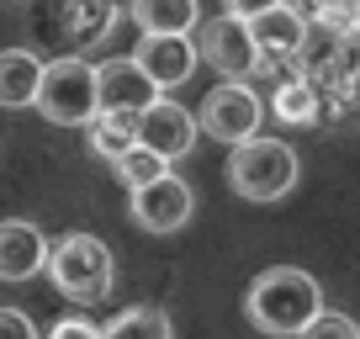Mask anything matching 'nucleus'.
<instances>
[{
    "label": "nucleus",
    "instance_id": "nucleus-1",
    "mask_svg": "<svg viewBox=\"0 0 360 339\" xmlns=\"http://www.w3.org/2000/svg\"><path fill=\"white\" fill-rule=\"evenodd\" d=\"M318 307H323V286L297 265H270L244 292V313L259 334H297Z\"/></svg>",
    "mask_w": 360,
    "mask_h": 339
},
{
    "label": "nucleus",
    "instance_id": "nucleus-2",
    "mask_svg": "<svg viewBox=\"0 0 360 339\" xmlns=\"http://www.w3.org/2000/svg\"><path fill=\"white\" fill-rule=\"evenodd\" d=\"M43 271L53 276V286L64 297H75V302H101V297L112 292V281H117L112 249H106L96 234H64V238H53L48 255H43Z\"/></svg>",
    "mask_w": 360,
    "mask_h": 339
},
{
    "label": "nucleus",
    "instance_id": "nucleus-3",
    "mask_svg": "<svg viewBox=\"0 0 360 339\" xmlns=\"http://www.w3.org/2000/svg\"><path fill=\"white\" fill-rule=\"evenodd\" d=\"M228 186H233L244 202H276L297 186V154L281 138H244L228 154Z\"/></svg>",
    "mask_w": 360,
    "mask_h": 339
},
{
    "label": "nucleus",
    "instance_id": "nucleus-4",
    "mask_svg": "<svg viewBox=\"0 0 360 339\" xmlns=\"http://www.w3.org/2000/svg\"><path fill=\"white\" fill-rule=\"evenodd\" d=\"M32 106L58 127H85L90 117L101 112L96 106V64H85V58H53V64H43Z\"/></svg>",
    "mask_w": 360,
    "mask_h": 339
},
{
    "label": "nucleus",
    "instance_id": "nucleus-5",
    "mask_svg": "<svg viewBox=\"0 0 360 339\" xmlns=\"http://www.w3.org/2000/svg\"><path fill=\"white\" fill-rule=\"evenodd\" d=\"M259 117H265V106H259V96L249 91V85H238V79H223V85H212L202 101V112H196V133L217 138V143H244V138L259 133Z\"/></svg>",
    "mask_w": 360,
    "mask_h": 339
},
{
    "label": "nucleus",
    "instance_id": "nucleus-6",
    "mask_svg": "<svg viewBox=\"0 0 360 339\" xmlns=\"http://www.w3.org/2000/svg\"><path fill=\"white\" fill-rule=\"evenodd\" d=\"M133 143H143L148 154H159V159L175 165V159H186L196 148V117L180 101L154 96L143 112H133Z\"/></svg>",
    "mask_w": 360,
    "mask_h": 339
},
{
    "label": "nucleus",
    "instance_id": "nucleus-7",
    "mask_svg": "<svg viewBox=\"0 0 360 339\" xmlns=\"http://www.w3.org/2000/svg\"><path fill=\"white\" fill-rule=\"evenodd\" d=\"M127 196H133V223L148 228V234H180V228L191 223V212H196L191 186L180 181V175H169V170L159 175V181L127 191Z\"/></svg>",
    "mask_w": 360,
    "mask_h": 339
},
{
    "label": "nucleus",
    "instance_id": "nucleus-8",
    "mask_svg": "<svg viewBox=\"0 0 360 339\" xmlns=\"http://www.w3.org/2000/svg\"><path fill=\"white\" fill-rule=\"evenodd\" d=\"M196 58H207L223 79H244V75H255L259 48H255V37H249L244 16L223 11V16H212V22L202 27V37H196Z\"/></svg>",
    "mask_w": 360,
    "mask_h": 339
},
{
    "label": "nucleus",
    "instance_id": "nucleus-9",
    "mask_svg": "<svg viewBox=\"0 0 360 339\" xmlns=\"http://www.w3.org/2000/svg\"><path fill=\"white\" fill-rule=\"evenodd\" d=\"M133 64L154 79L159 91H169V85H186V79L196 75V64H202V58H196L191 32H143Z\"/></svg>",
    "mask_w": 360,
    "mask_h": 339
},
{
    "label": "nucleus",
    "instance_id": "nucleus-10",
    "mask_svg": "<svg viewBox=\"0 0 360 339\" xmlns=\"http://www.w3.org/2000/svg\"><path fill=\"white\" fill-rule=\"evenodd\" d=\"M154 96H159V85L133 58H106V64H96V106H101V112H143Z\"/></svg>",
    "mask_w": 360,
    "mask_h": 339
},
{
    "label": "nucleus",
    "instance_id": "nucleus-11",
    "mask_svg": "<svg viewBox=\"0 0 360 339\" xmlns=\"http://www.w3.org/2000/svg\"><path fill=\"white\" fill-rule=\"evenodd\" d=\"M244 27H249V37H255L259 58H292V53H302V43H307V16L297 11L292 0H276V6L255 11Z\"/></svg>",
    "mask_w": 360,
    "mask_h": 339
},
{
    "label": "nucleus",
    "instance_id": "nucleus-12",
    "mask_svg": "<svg viewBox=\"0 0 360 339\" xmlns=\"http://www.w3.org/2000/svg\"><path fill=\"white\" fill-rule=\"evenodd\" d=\"M48 238L37 223H22V217H6L0 223V281H32L43 271Z\"/></svg>",
    "mask_w": 360,
    "mask_h": 339
},
{
    "label": "nucleus",
    "instance_id": "nucleus-13",
    "mask_svg": "<svg viewBox=\"0 0 360 339\" xmlns=\"http://www.w3.org/2000/svg\"><path fill=\"white\" fill-rule=\"evenodd\" d=\"M37 75H43V58H37V53H27V48H6V53H0V106H6V112L32 106Z\"/></svg>",
    "mask_w": 360,
    "mask_h": 339
},
{
    "label": "nucleus",
    "instance_id": "nucleus-14",
    "mask_svg": "<svg viewBox=\"0 0 360 339\" xmlns=\"http://www.w3.org/2000/svg\"><path fill=\"white\" fill-rule=\"evenodd\" d=\"M127 16L138 32H191L202 22V0H133Z\"/></svg>",
    "mask_w": 360,
    "mask_h": 339
},
{
    "label": "nucleus",
    "instance_id": "nucleus-15",
    "mask_svg": "<svg viewBox=\"0 0 360 339\" xmlns=\"http://www.w3.org/2000/svg\"><path fill=\"white\" fill-rule=\"evenodd\" d=\"M270 106H276V122H286V127H313L323 117V96H318V85L307 75L281 79L276 96H270Z\"/></svg>",
    "mask_w": 360,
    "mask_h": 339
},
{
    "label": "nucleus",
    "instance_id": "nucleus-16",
    "mask_svg": "<svg viewBox=\"0 0 360 339\" xmlns=\"http://www.w3.org/2000/svg\"><path fill=\"white\" fill-rule=\"evenodd\" d=\"M117 27V6L112 0H64V37L79 48L101 43L106 32Z\"/></svg>",
    "mask_w": 360,
    "mask_h": 339
},
{
    "label": "nucleus",
    "instance_id": "nucleus-17",
    "mask_svg": "<svg viewBox=\"0 0 360 339\" xmlns=\"http://www.w3.org/2000/svg\"><path fill=\"white\" fill-rule=\"evenodd\" d=\"M101 339H169L165 307H127L101 328Z\"/></svg>",
    "mask_w": 360,
    "mask_h": 339
},
{
    "label": "nucleus",
    "instance_id": "nucleus-18",
    "mask_svg": "<svg viewBox=\"0 0 360 339\" xmlns=\"http://www.w3.org/2000/svg\"><path fill=\"white\" fill-rule=\"evenodd\" d=\"M85 127H90V148L101 159H117L122 148H133V112H96Z\"/></svg>",
    "mask_w": 360,
    "mask_h": 339
},
{
    "label": "nucleus",
    "instance_id": "nucleus-19",
    "mask_svg": "<svg viewBox=\"0 0 360 339\" xmlns=\"http://www.w3.org/2000/svg\"><path fill=\"white\" fill-rule=\"evenodd\" d=\"M112 170L122 175L127 191H138V186H148V181H159V175H165L169 159H159V154H148L143 143H133V148H122V154L112 159Z\"/></svg>",
    "mask_w": 360,
    "mask_h": 339
},
{
    "label": "nucleus",
    "instance_id": "nucleus-20",
    "mask_svg": "<svg viewBox=\"0 0 360 339\" xmlns=\"http://www.w3.org/2000/svg\"><path fill=\"white\" fill-rule=\"evenodd\" d=\"M313 22H318V32H328V37H355L360 6H355V0H318Z\"/></svg>",
    "mask_w": 360,
    "mask_h": 339
},
{
    "label": "nucleus",
    "instance_id": "nucleus-21",
    "mask_svg": "<svg viewBox=\"0 0 360 339\" xmlns=\"http://www.w3.org/2000/svg\"><path fill=\"white\" fill-rule=\"evenodd\" d=\"M297 339H360V328L349 324L345 313H328V307H318V313L307 318L302 328H297Z\"/></svg>",
    "mask_w": 360,
    "mask_h": 339
},
{
    "label": "nucleus",
    "instance_id": "nucleus-22",
    "mask_svg": "<svg viewBox=\"0 0 360 339\" xmlns=\"http://www.w3.org/2000/svg\"><path fill=\"white\" fill-rule=\"evenodd\" d=\"M0 339H37L32 318L16 313V307H0Z\"/></svg>",
    "mask_w": 360,
    "mask_h": 339
},
{
    "label": "nucleus",
    "instance_id": "nucleus-23",
    "mask_svg": "<svg viewBox=\"0 0 360 339\" xmlns=\"http://www.w3.org/2000/svg\"><path fill=\"white\" fill-rule=\"evenodd\" d=\"M48 339H101V328L90 324V318H58L48 328Z\"/></svg>",
    "mask_w": 360,
    "mask_h": 339
},
{
    "label": "nucleus",
    "instance_id": "nucleus-24",
    "mask_svg": "<svg viewBox=\"0 0 360 339\" xmlns=\"http://www.w3.org/2000/svg\"><path fill=\"white\" fill-rule=\"evenodd\" d=\"M265 6H276V0H223V11H228V16H244V22H249L255 11H265Z\"/></svg>",
    "mask_w": 360,
    "mask_h": 339
},
{
    "label": "nucleus",
    "instance_id": "nucleus-25",
    "mask_svg": "<svg viewBox=\"0 0 360 339\" xmlns=\"http://www.w3.org/2000/svg\"><path fill=\"white\" fill-rule=\"evenodd\" d=\"M112 6H117V11H122V6H133V0H112Z\"/></svg>",
    "mask_w": 360,
    "mask_h": 339
}]
</instances>
